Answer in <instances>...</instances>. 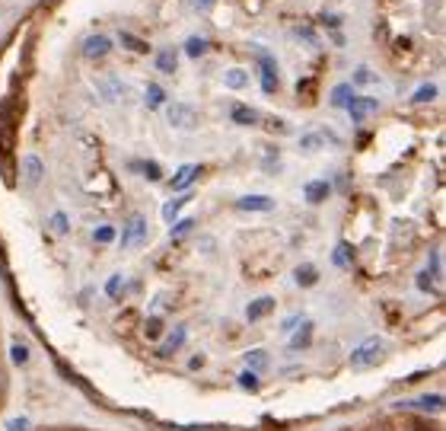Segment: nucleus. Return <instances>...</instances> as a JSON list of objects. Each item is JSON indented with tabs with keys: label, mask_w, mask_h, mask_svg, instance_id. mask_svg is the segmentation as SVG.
I'll list each match as a JSON object with an SVG mask.
<instances>
[{
	"label": "nucleus",
	"mask_w": 446,
	"mask_h": 431,
	"mask_svg": "<svg viewBox=\"0 0 446 431\" xmlns=\"http://www.w3.org/2000/svg\"><path fill=\"white\" fill-rule=\"evenodd\" d=\"M382 352H386V342H382L379 335H370V339H363L360 345L350 352V367H373V364H379Z\"/></svg>",
	"instance_id": "1"
},
{
	"label": "nucleus",
	"mask_w": 446,
	"mask_h": 431,
	"mask_svg": "<svg viewBox=\"0 0 446 431\" xmlns=\"http://www.w3.org/2000/svg\"><path fill=\"white\" fill-rule=\"evenodd\" d=\"M166 122H169V128H176V131H195L201 118H198L195 106L172 103V106H166Z\"/></svg>",
	"instance_id": "2"
},
{
	"label": "nucleus",
	"mask_w": 446,
	"mask_h": 431,
	"mask_svg": "<svg viewBox=\"0 0 446 431\" xmlns=\"http://www.w3.org/2000/svg\"><path fill=\"white\" fill-rule=\"evenodd\" d=\"M144 240H147V220H144V214H131V218H127V224H125V230H121V237H118V243L125 246V250H137V246H144Z\"/></svg>",
	"instance_id": "3"
},
{
	"label": "nucleus",
	"mask_w": 446,
	"mask_h": 431,
	"mask_svg": "<svg viewBox=\"0 0 446 431\" xmlns=\"http://www.w3.org/2000/svg\"><path fill=\"white\" fill-rule=\"evenodd\" d=\"M96 93L102 96V103L115 106V103H121V99H125L127 86L121 84L118 77H99V80H96Z\"/></svg>",
	"instance_id": "4"
},
{
	"label": "nucleus",
	"mask_w": 446,
	"mask_h": 431,
	"mask_svg": "<svg viewBox=\"0 0 446 431\" xmlns=\"http://www.w3.org/2000/svg\"><path fill=\"white\" fill-rule=\"evenodd\" d=\"M42 179H45V163H42V157L25 154V157H23V186H25V189H38V186H42Z\"/></svg>",
	"instance_id": "5"
},
{
	"label": "nucleus",
	"mask_w": 446,
	"mask_h": 431,
	"mask_svg": "<svg viewBox=\"0 0 446 431\" xmlns=\"http://www.w3.org/2000/svg\"><path fill=\"white\" fill-rule=\"evenodd\" d=\"M105 55H112V39H108V35H89V39L83 42V58L86 61H99V58H105Z\"/></svg>",
	"instance_id": "6"
},
{
	"label": "nucleus",
	"mask_w": 446,
	"mask_h": 431,
	"mask_svg": "<svg viewBox=\"0 0 446 431\" xmlns=\"http://www.w3.org/2000/svg\"><path fill=\"white\" fill-rule=\"evenodd\" d=\"M258 67H261V90H265L268 96H271V93L278 90V80H280L278 65H274L271 55H258Z\"/></svg>",
	"instance_id": "7"
},
{
	"label": "nucleus",
	"mask_w": 446,
	"mask_h": 431,
	"mask_svg": "<svg viewBox=\"0 0 446 431\" xmlns=\"http://www.w3.org/2000/svg\"><path fill=\"white\" fill-rule=\"evenodd\" d=\"M344 109L350 112V118L354 122H363L367 116H373V112H379V99H373V96H354Z\"/></svg>",
	"instance_id": "8"
},
{
	"label": "nucleus",
	"mask_w": 446,
	"mask_h": 431,
	"mask_svg": "<svg viewBox=\"0 0 446 431\" xmlns=\"http://www.w3.org/2000/svg\"><path fill=\"white\" fill-rule=\"evenodd\" d=\"M236 208L239 211H252V214H268V211H274V198L271 195H242L236 201Z\"/></svg>",
	"instance_id": "9"
},
{
	"label": "nucleus",
	"mask_w": 446,
	"mask_h": 431,
	"mask_svg": "<svg viewBox=\"0 0 446 431\" xmlns=\"http://www.w3.org/2000/svg\"><path fill=\"white\" fill-rule=\"evenodd\" d=\"M198 176H201V167H198V163H185V167H178L176 176H172V182H169L172 192H188V186L198 179Z\"/></svg>",
	"instance_id": "10"
},
{
	"label": "nucleus",
	"mask_w": 446,
	"mask_h": 431,
	"mask_svg": "<svg viewBox=\"0 0 446 431\" xmlns=\"http://www.w3.org/2000/svg\"><path fill=\"white\" fill-rule=\"evenodd\" d=\"M248 80H252V77H248L246 67H227V71H223V86H227V90H233V93L246 90Z\"/></svg>",
	"instance_id": "11"
},
{
	"label": "nucleus",
	"mask_w": 446,
	"mask_h": 431,
	"mask_svg": "<svg viewBox=\"0 0 446 431\" xmlns=\"http://www.w3.org/2000/svg\"><path fill=\"white\" fill-rule=\"evenodd\" d=\"M408 405V409H418V412H433V415H440L443 412V396L440 393H433V396H418L411 399V403H401Z\"/></svg>",
	"instance_id": "12"
},
{
	"label": "nucleus",
	"mask_w": 446,
	"mask_h": 431,
	"mask_svg": "<svg viewBox=\"0 0 446 431\" xmlns=\"http://www.w3.org/2000/svg\"><path fill=\"white\" fill-rule=\"evenodd\" d=\"M185 339H188V332H185V326H176L169 335H166V342L159 345V358H166V354H172V352H178V348L185 345Z\"/></svg>",
	"instance_id": "13"
},
{
	"label": "nucleus",
	"mask_w": 446,
	"mask_h": 431,
	"mask_svg": "<svg viewBox=\"0 0 446 431\" xmlns=\"http://www.w3.org/2000/svg\"><path fill=\"white\" fill-rule=\"evenodd\" d=\"M303 195H306V201L309 205H319V201H325L331 195V186L325 179H316V182H306V189H303Z\"/></svg>",
	"instance_id": "14"
},
{
	"label": "nucleus",
	"mask_w": 446,
	"mask_h": 431,
	"mask_svg": "<svg viewBox=\"0 0 446 431\" xmlns=\"http://www.w3.org/2000/svg\"><path fill=\"white\" fill-rule=\"evenodd\" d=\"M153 65H156L159 74H178V55L172 48H163V52H156Z\"/></svg>",
	"instance_id": "15"
},
{
	"label": "nucleus",
	"mask_w": 446,
	"mask_h": 431,
	"mask_svg": "<svg viewBox=\"0 0 446 431\" xmlns=\"http://www.w3.org/2000/svg\"><path fill=\"white\" fill-rule=\"evenodd\" d=\"M191 201V192H182L178 198H172V201H166L163 205V220L166 224H176V218H178V211H182L185 205Z\"/></svg>",
	"instance_id": "16"
},
{
	"label": "nucleus",
	"mask_w": 446,
	"mask_h": 431,
	"mask_svg": "<svg viewBox=\"0 0 446 431\" xmlns=\"http://www.w3.org/2000/svg\"><path fill=\"white\" fill-rule=\"evenodd\" d=\"M309 342H312V320H299V329L293 332L290 348H293V352H299V348H306Z\"/></svg>",
	"instance_id": "17"
},
{
	"label": "nucleus",
	"mask_w": 446,
	"mask_h": 431,
	"mask_svg": "<svg viewBox=\"0 0 446 431\" xmlns=\"http://www.w3.org/2000/svg\"><path fill=\"white\" fill-rule=\"evenodd\" d=\"M271 310H274V301H271V297H258V301H252V303L246 307V316L255 323V320H261V316H268Z\"/></svg>",
	"instance_id": "18"
},
{
	"label": "nucleus",
	"mask_w": 446,
	"mask_h": 431,
	"mask_svg": "<svg viewBox=\"0 0 446 431\" xmlns=\"http://www.w3.org/2000/svg\"><path fill=\"white\" fill-rule=\"evenodd\" d=\"M118 42H121V45H125V52H134V55H150V45H147L144 39H137V35L125 33V29H121Z\"/></svg>",
	"instance_id": "19"
},
{
	"label": "nucleus",
	"mask_w": 446,
	"mask_h": 431,
	"mask_svg": "<svg viewBox=\"0 0 446 431\" xmlns=\"http://www.w3.org/2000/svg\"><path fill=\"white\" fill-rule=\"evenodd\" d=\"M293 278H297L299 288H312V284L319 281V272H316V265H312V262H306V265H297Z\"/></svg>",
	"instance_id": "20"
},
{
	"label": "nucleus",
	"mask_w": 446,
	"mask_h": 431,
	"mask_svg": "<svg viewBox=\"0 0 446 431\" xmlns=\"http://www.w3.org/2000/svg\"><path fill=\"white\" fill-rule=\"evenodd\" d=\"M229 118H233L236 125H246V128H248V125H255V122H258V112H255L252 106H233Z\"/></svg>",
	"instance_id": "21"
},
{
	"label": "nucleus",
	"mask_w": 446,
	"mask_h": 431,
	"mask_svg": "<svg viewBox=\"0 0 446 431\" xmlns=\"http://www.w3.org/2000/svg\"><path fill=\"white\" fill-rule=\"evenodd\" d=\"M350 99H354V86L350 84H338L335 90H331V106H335V109H344Z\"/></svg>",
	"instance_id": "22"
},
{
	"label": "nucleus",
	"mask_w": 446,
	"mask_h": 431,
	"mask_svg": "<svg viewBox=\"0 0 446 431\" xmlns=\"http://www.w3.org/2000/svg\"><path fill=\"white\" fill-rule=\"evenodd\" d=\"M144 103L150 106V109H159V106H166V90L159 84H150L144 93Z\"/></svg>",
	"instance_id": "23"
},
{
	"label": "nucleus",
	"mask_w": 446,
	"mask_h": 431,
	"mask_svg": "<svg viewBox=\"0 0 446 431\" xmlns=\"http://www.w3.org/2000/svg\"><path fill=\"white\" fill-rule=\"evenodd\" d=\"M370 84H379V77H376L370 67H354V74H350V86H370Z\"/></svg>",
	"instance_id": "24"
},
{
	"label": "nucleus",
	"mask_w": 446,
	"mask_h": 431,
	"mask_svg": "<svg viewBox=\"0 0 446 431\" xmlns=\"http://www.w3.org/2000/svg\"><path fill=\"white\" fill-rule=\"evenodd\" d=\"M185 55H188V58H201V55H207V39L191 35V39L185 42Z\"/></svg>",
	"instance_id": "25"
},
{
	"label": "nucleus",
	"mask_w": 446,
	"mask_h": 431,
	"mask_svg": "<svg viewBox=\"0 0 446 431\" xmlns=\"http://www.w3.org/2000/svg\"><path fill=\"white\" fill-rule=\"evenodd\" d=\"M131 169L144 173L150 182H159V179H163V169H159V163H131Z\"/></svg>",
	"instance_id": "26"
},
{
	"label": "nucleus",
	"mask_w": 446,
	"mask_h": 431,
	"mask_svg": "<svg viewBox=\"0 0 446 431\" xmlns=\"http://www.w3.org/2000/svg\"><path fill=\"white\" fill-rule=\"evenodd\" d=\"M93 240H96V243H102V246H108V243L118 240V233H115V227L102 224V227H96V230H93Z\"/></svg>",
	"instance_id": "27"
},
{
	"label": "nucleus",
	"mask_w": 446,
	"mask_h": 431,
	"mask_svg": "<svg viewBox=\"0 0 446 431\" xmlns=\"http://www.w3.org/2000/svg\"><path fill=\"white\" fill-rule=\"evenodd\" d=\"M350 262H354V250H350L348 243H338V246H335V265H341V269H348Z\"/></svg>",
	"instance_id": "28"
},
{
	"label": "nucleus",
	"mask_w": 446,
	"mask_h": 431,
	"mask_svg": "<svg viewBox=\"0 0 446 431\" xmlns=\"http://www.w3.org/2000/svg\"><path fill=\"white\" fill-rule=\"evenodd\" d=\"M48 227L57 233V237H64V233L70 230V227H67V214H64V211H55V214H51V220H48Z\"/></svg>",
	"instance_id": "29"
},
{
	"label": "nucleus",
	"mask_w": 446,
	"mask_h": 431,
	"mask_svg": "<svg viewBox=\"0 0 446 431\" xmlns=\"http://www.w3.org/2000/svg\"><path fill=\"white\" fill-rule=\"evenodd\" d=\"M246 364H248V371H261V367L268 364V352H261V348H258V352H248Z\"/></svg>",
	"instance_id": "30"
},
{
	"label": "nucleus",
	"mask_w": 446,
	"mask_h": 431,
	"mask_svg": "<svg viewBox=\"0 0 446 431\" xmlns=\"http://www.w3.org/2000/svg\"><path fill=\"white\" fill-rule=\"evenodd\" d=\"M191 230H195V220L185 218V220H178V224H172V233H169V237H172V240H182V237H188Z\"/></svg>",
	"instance_id": "31"
},
{
	"label": "nucleus",
	"mask_w": 446,
	"mask_h": 431,
	"mask_svg": "<svg viewBox=\"0 0 446 431\" xmlns=\"http://www.w3.org/2000/svg\"><path fill=\"white\" fill-rule=\"evenodd\" d=\"M430 99H437V86H433V84H424V86H421V90L411 96V103L421 106V103H430Z\"/></svg>",
	"instance_id": "32"
},
{
	"label": "nucleus",
	"mask_w": 446,
	"mask_h": 431,
	"mask_svg": "<svg viewBox=\"0 0 446 431\" xmlns=\"http://www.w3.org/2000/svg\"><path fill=\"white\" fill-rule=\"evenodd\" d=\"M10 358H13V364H16V367L29 364V348H25V345H19V342H16V345L10 348Z\"/></svg>",
	"instance_id": "33"
},
{
	"label": "nucleus",
	"mask_w": 446,
	"mask_h": 431,
	"mask_svg": "<svg viewBox=\"0 0 446 431\" xmlns=\"http://www.w3.org/2000/svg\"><path fill=\"white\" fill-rule=\"evenodd\" d=\"M239 386L242 390H258V371H248L246 367V371L239 374Z\"/></svg>",
	"instance_id": "34"
},
{
	"label": "nucleus",
	"mask_w": 446,
	"mask_h": 431,
	"mask_svg": "<svg viewBox=\"0 0 446 431\" xmlns=\"http://www.w3.org/2000/svg\"><path fill=\"white\" fill-rule=\"evenodd\" d=\"M322 141H325V135H306L303 141H299V147H303L306 154H312V150L322 147Z\"/></svg>",
	"instance_id": "35"
},
{
	"label": "nucleus",
	"mask_w": 446,
	"mask_h": 431,
	"mask_svg": "<svg viewBox=\"0 0 446 431\" xmlns=\"http://www.w3.org/2000/svg\"><path fill=\"white\" fill-rule=\"evenodd\" d=\"M32 428V422L25 415H16V418H10V422H6V431H29Z\"/></svg>",
	"instance_id": "36"
},
{
	"label": "nucleus",
	"mask_w": 446,
	"mask_h": 431,
	"mask_svg": "<svg viewBox=\"0 0 446 431\" xmlns=\"http://www.w3.org/2000/svg\"><path fill=\"white\" fill-rule=\"evenodd\" d=\"M147 339H159V332H163V323L156 320V316H153V320H147Z\"/></svg>",
	"instance_id": "37"
},
{
	"label": "nucleus",
	"mask_w": 446,
	"mask_h": 431,
	"mask_svg": "<svg viewBox=\"0 0 446 431\" xmlns=\"http://www.w3.org/2000/svg\"><path fill=\"white\" fill-rule=\"evenodd\" d=\"M217 7V0H191V10L195 13H210Z\"/></svg>",
	"instance_id": "38"
},
{
	"label": "nucleus",
	"mask_w": 446,
	"mask_h": 431,
	"mask_svg": "<svg viewBox=\"0 0 446 431\" xmlns=\"http://www.w3.org/2000/svg\"><path fill=\"white\" fill-rule=\"evenodd\" d=\"M118 291H121V275H112L105 281V294L108 297H118Z\"/></svg>",
	"instance_id": "39"
},
{
	"label": "nucleus",
	"mask_w": 446,
	"mask_h": 431,
	"mask_svg": "<svg viewBox=\"0 0 446 431\" xmlns=\"http://www.w3.org/2000/svg\"><path fill=\"white\" fill-rule=\"evenodd\" d=\"M299 320H303V313H293V316H287V320H284V326H280V332H293V329L299 326Z\"/></svg>",
	"instance_id": "40"
},
{
	"label": "nucleus",
	"mask_w": 446,
	"mask_h": 431,
	"mask_svg": "<svg viewBox=\"0 0 446 431\" xmlns=\"http://www.w3.org/2000/svg\"><path fill=\"white\" fill-rule=\"evenodd\" d=\"M297 35H299V39H306L309 45H316V35H312V33H306V29H297Z\"/></svg>",
	"instance_id": "41"
},
{
	"label": "nucleus",
	"mask_w": 446,
	"mask_h": 431,
	"mask_svg": "<svg viewBox=\"0 0 446 431\" xmlns=\"http://www.w3.org/2000/svg\"><path fill=\"white\" fill-rule=\"evenodd\" d=\"M418 288H421V291H430V281H427V272L418 278Z\"/></svg>",
	"instance_id": "42"
},
{
	"label": "nucleus",
	"mask_w": 446,
	"mask_h": 431,
	"mask_svg": "<svg viewBox=\"0 0 446 431\" xmlns=\"http://www.w3.org/2000/svg\"><path fill=\"white\" fill-rule=\"evenodd\" d=\"M201 364H204V358H201V354H195V358L188 361V367H201Z\"/></svg>",
	"instance_id": "43"
},
{
	"label": "nucleus",
	"mask_w": 446,
	"mask_h": 431,
	"mask_svg": "<svg viewBox=\"0 0 446 431\" xmlns=\"http://www.w3.org/2000/svg\"><path fill=\"white\" fill-rule=\"evenodd\" d=\"M418 431H427V428H418Z\"/></svg>",
	"instance_id": "44"
},
{
	"label": "nucleus",
	"mask_w": 446,
	"mask_h": 431,
	"mask_svg": "<svg viewBox=\"0 0 446 431\" xmlns=\"http://www.w3.org/2000/svg\"><path fill=\"white\" fill-rule=\"evenodd\" d=\"M0 16H4V10H0Z\"/></svg>",
	"instance_id": "45"
}]
</instances>
